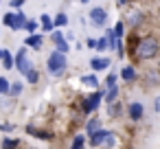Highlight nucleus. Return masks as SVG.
I'll use <instances>...</instances> for the list:
<instances>
[{
    "label": "nucleus",
    "instance_id": "1",
    "mask_svg": "<svg viewBox=\"0 0 160 149\" xmlns=\"http://www.w3.org/2000/svg\"><path fill=\"white\" fill-rule=\"evenodd\" d=\"M160 53V42L156 40V37H142L138 44H136V55L140 57V59H153L156 55Z\"/></svg>",
    "mask_w": 160,
    "mask_h": 149
},
{
    "label": "nucleus",
    "instance_id": "2",
    "mask_svg": "<svg viewBox=\"0 0 160 149\" xmlns=\"http://www.w3.org/2000/svg\"><path fill=\"white\" fill-rule=\"evenodd\" d=\"M46 66H48V75H53V77H59V75H64V70H66V66H68V62H66V55H62L59 51H53V53L48 55V62H46Z\"/></svg>",
    "mask_w": 160,
    "mask_h": 149
},
{
    "label": "nucleus",
    "instance_id": "3",
    "mask_svg": "<svg viewBox=\"0 0 160 149\" xmlns=\"http://www.w3.org/2000/svg\"><path fill=\"white\" fill-rule=\"evenodd\" d=\"M16 70L22 72L24 77L33 70V64H31V59H29V51H27V48H20V51H18V55H16Z\"/></svg>",
    "mask_w": 160,
    "mask_h": 149
},
{
    "label": "nucleus",
    "instance_id": "4",
    "mask_svg": "<svg viewBox=\"0 0 160 149\" xmlns=\"http://www.w3.org/2000/svg\"><path fill=\"white\" fill-rule=\"evenodd\" d=\"M90 145H92V147H99V145L112 147V145H114V134L108 132V129H99L97 134L90 136Z\"/></svg>",
    "mask_w": 160,
    "mask_h": 149
},
{
    "label": "nucleus",
    "instance_id": "5",
    "mask_svg": "<svg viewBox=\"0 0 160 149\" xmlns=\"http://www.w3.org/2000/svg\"><path fill=\"white\" fill-rule=\"evenodd\" d=\"M101 101H103V94H101V92H94V94H90V97L83 101V105H81V107H83V112H86V114H90L92 110H97V107H99V103H101Z\"/></svg>",
    "mask_w": 160,
    "mask_h": 149
},
{
    "label": "nucleus",
    "instance_id": "6",
    "mask_svg": "<svg viewBox=\"0 0 160 149\" xmlns=\"http://www.w3.org/2000/svg\"><path fill=\"white\" fill-rule=\"evenodd\" d=\"M90 22H92L94 27H103V24L108 22V11L101 9V7L92 9V11H90Z\"/></svg>",
    "mask_w": 160,
    "mask_h": 149
},
{
    "label": "nucleus",
    "instance_id": "7",
    "mask_svg": "<svg viewBox=\"0 0 160 149\" xmlns=\"http://www.w3.org/2000/svg\"><path fill=\"white\" fill-rule=\"evenodd\" d=\"M51 40L55 42V46H57V51H59L62 55H66V53L70 51V46H68V42L64 40V35H62V33H57V31H55V33H51Z\"/></svg>",
    "mask_w": 160,
    "mask_h": 149
},
{
    "label": "nucleus",
    "instance_id": "8",
    "mask_svg": "<svg viewBox=\"0 0 160 149\" xmlns=\"http://www.w3.org/2000/svg\"><path fill=\"white\" fill-rule=\"evenodd\" d=\"M27 16L22 13V11H18V13H13V22H11V29L13 31H20V29H27Z\"/></svg>",
    "mask_w": 160,
    "mask_h": 149
},
{
    "label": "nucleus",
    "instance_id": "9",
    "mask_svg": "<svg viewBox=\"0 0 160 149\" xmlns=\"http://www.w3.org/2000/svg\"><path fill=\"white\" fill-rule=\"evenodd\" d=\"M142 112H145V110H142V103L134 101V103L129 105V118H132V121H140V118H142Z\"/></svg>",
    "mask_w": 160,
    "mask_h": 149
},
{
    "label": "nucleus",
    "instance_id": "10",
    "mask_svg": "<svg viewBox=\"0 0 160 149\" xmlns=\"http://www.w3.org/2000/svg\"><path fill=\"white\" fill-rule=\"evenodd\" d=\"M108 66H110V59H108V57H103V59H99V57L90 59V68H92V70H103V68H108Z\"/></svg>",
    "mask_w": 160,
    "mask_h": 149
},
{
    "label": "nucleus",
    "instance_id": "11",
    "mask_svg": "<svg viewBox=\"0 0 160 149\" xmlns=\"http://www.w3.org/2000/svg\"><path fill=\"white\" fill-rule=\"evenodd\" d=\"M27 134H31V136H38V138H42V140H51V134H48V132L35 129L33 125H29V127H27Z\"/></svg>",
    "mask_w": 160,
    "mask_h": 149
},
{
    "label": "nucleus",
    "instance_id": "12",
    "mask_svg": "<svg viewBox=\"0 0 160 149\" xmlns=\"http://www.w3.org/2000/svg\"><path fill=\"white\" fill-rule=\"evenodd\" d=\"M42 42H44V40H42V35H38V33H35V35H29L24 44H27V46H33V48H40V46H42Z\"/></svg>",
    "mask_w": 160,
    "mask_h": 149
},
{
    "label": "nucleus",
    "instance_id": "13",
    "mask_svg": "<svg viewBox=\"0 0 160 149\" xmlns=\"http://www.w3.org/2000/svg\"><path fill=\"white\" fill-rule=\"evenodd\" d=\"M101 129V121L99 118H92V121H88V127H86V132H88V136H92V134H97Z\"/></svg>",
    "mask_w": 160,
    "mask_h": 149
},
{
    "label": "nucleus",
    "instance_id": "14",
    "mask_svg": "<svg viewBox=\"0 0 160 149\" xmlns=\"http://www.w3.org/2000/svg\"><path fill=\"white\" fill-rule=\"evenodd\" d=\"M121 79H123V81H134V79H136V70H134L132 66L123 68V72H121Z\"/></svg>",
    "mask_w": 160,
    "mask_h": 149
},
{
    "label": "nucleus",
    "instance_id": "15",
    "mask_svg": "<svg viewBox=\"0 0 160 149\" xmlns=\"http://www.w3.org/2000/svg\"><path fill=\"white\" fill-rule=\"evenodd\" d=\"M123 31H125L123 22H116V24H114V29H112V35H114V40H118V42H121V37H123Z\"/></svg>",
    "mask_w": 160,
    "mask_h": 149
},
{
    "label": "nucleus",
    "instance_id": "16",
    "mask_svg": "<svg viewBox=\"0 0 160 149\" xmlns=\"http://www.w3.org/2000/svg\"><path fill=\"white\" fill-rule=\"evenodd\" d=\"M2 64H5V68H9V70L16 66V62H13V57H11L9 51H5V55H2Z\"/></svg>",
    "mask_w": 160,
    "mask_h": 149
},
{
    "label": "nucleus",
    "instance_id": "17",
    "mask_svg": "<svg viewBox=\"0 0 160 149\" xmlns=\"http://www.w3.org/2000/svg\"><path fill=\"white\" fill-rule=\"evenodd\" d=\"M18 145H20L18 138H5V140H2V149H16Z\"/></svg>",
    "mask_w": 160,
    "mask_h": 149
},
{
    "label": "nucleus",
    "instance_id": "18",
    "mask_svg": "<svg viewBox=\"0 0 160 149\" xmlns=\"http://www.w3.org/2000/svg\"><path fill=\"white\" fill-rule=\"evenodd\" d=\"M9 90H11V83L5 77H0V94H9Z\"/></svg>",
    "mask_w": 160,
    "mask_h": 149
},
{
    "label": "nucleus",
    "instance_id": "19",
    "mask_svg": "<svg viewBox=\"0 0 160 149\" xmlns=\"http://www.w3.org/2000/svg\"><path fill=\"white\" fill-rule=\"evenodd\" d=\"M22 86H24L22 81H16V83H11V90H9V94H11V97H18V94L22 92Z\"/></svg>",
    "mask_w": 160,
    "mask_h": 149
},
{
    "label": "nucleus",
    "instance_id": "20",
    "mask_svg": "<svg viewBox=\"0 0 160 149\" xmlns=\"http://www.w3.org/2000/svg\"><path fill=\"white\" fill-rule=\"evenodd\" d=\"M83 142H86V138H83V136H75V140H72L70 149H83Z\"/></svg>",
    "mask_w": 160,
    "mask_h": 149
},
{
    "label": "nucleus",
    "instance_id": "21",
    "mask_svg": "<svg viewBox=\"0 0 160 149\" xmlns=\"http://www.w3.org/2000/svg\"><path fill=\"white\" fill-rule=\"evenodd\" d=\"M81 81H83L86 86H92V88H94V86H99V81H97V77H92V75H86V77H83Z\"/></svg>",
    "mask_w": 160,
    "mask_h": 149
},
{
    "label": "nucleus",
    "instance_id": "22",
    "mask_svg": "<svg viewBox=\"0 0 160 149\" xmlns=\"http://www.w3.org/2000/svg\"><path fill=\"white\" fill-rule=\"evenodd\" d=\"M116 94H118V86H116V88H110V92H108V97H105V101H108V103H114V99H116Z\"/></svg>",
    "mask_w": 160,
    "mask_h": 149
},
{
    "label": "nucleus",
    "instance_id": "23",
    "mask_svg": "<svg viewBox=\"0 0 160 149\" xmlns=\"http://www.w3.org/2000/svg\"><path fill=\"white\" fill-rule=\"evenodd\" d=\"M140 22H142V13H132L129 24H132V27H136V24H140Z\"/></svg>",
    "mask_w": 160,
    "mask_h": 149
},
{
    "label": "nucleus",
    "instance_id": "24",
    "mask_svg": "<svg viewBox=\"0 0 160 149\" xmlns=\"http://www.w3.org/2000/svg\"><path fill=\"white\" fill-rule=\"evenodd\" d=\"M66 22H68L66 13H57V18H55V27H64Z\"/></svg>",
    "mask_w": 160,
    "mask_h": 149
},
{
    "label": "nucleus",
    "instance_id": "25",
    "mask_svg": "<svg viewBox=\"0 0 160 149\" xmlns=\"http://www.w3.org/2000/svg\"><path fill=\"white\" fill-rule=\"evenodd\" d=\"M38 79H40V75H38V70H35V68H33V70H31V72H29V75H27V81H29V83H35V81H38Z\"/></svg>",
    "mask_w": 160,
    "mask_h": 149
},
{
    "label": "nucleus",
    "instance_id": "26",
    "mask_svg": "<svg viewBox=\"0 0 160 149\" xmlns=\"http://www.w3.org/2000/svg\"><path fill=\"white\" fill-rule=\"evenodd\" d=\"M27 31H31V33L35 35V31H38V22H35V20H29V22H27Z\"/></svg>",
    "mask_w": 160,
    "mask_h": 149
},
{
    "label": "nucleus",
    "instance_id": "27",
    "mask_svg": "<svg viewBox=\"0 0 160 149\" xmlns=\"http://www.w3.org/2000/svg\"><path fill=\"white\" fill-rule=\"evenodd\" d=\"M105 86H108V88H116V75H110L108 81H105Z\"/></svg>",
    "mask_w": 160,
    "mask_h": 149
},
{
    "label": "nucleus",
    "instance_id": "28",
    "mask_svg": "<svg viewBox=\"0 0 160 149\" xmlns=\"http://www.w3.org/2000/svg\"><path fill=\"white\" fill-rule=\"evenodd\" d=\"M11 22H13V13H7V16H5V24L11 27Z\"/></svg>",
    "mask_w": 160,
    "mask_h": 149
},
{
    "label": "nucleus",
    "instance_id": "29",
    "mask_svg": "<svg viewBox=\"0 0 160 149\" xmlns=\"http://www.w3.org/2000/svg\"><path fill=\"white\" fill-rule=\"evenodd\" d=\"M22 5H24V2H22V0H13V2H11V7H13V9H20Z\"/></svg>",
    "mask_w": 160,
    "mask_h": 149
},
{
    "label": "nucleus",
    "instance_id": "30",
    "mask_svg": "<svg viewBox=\"0 0 160 149\" xmlns=\"http://www.w3.org/2000/svg\"><path fill=\"white\" fill-rule=\"evenodd\" d=\"M153 110L160 112V97H156V101H153Z\"/></svg>",
    "mask_w": 160,
    "mask_h": 149
},
{
    "label": "nucleus",
    "instance_id": "31",
    "mask_svg": "<svg viewBox=\"0 0 160 149\" xmlns=\"http://www.w3.org/2000/svg\"><path fill=\"white\" fill-rule=\"evenodd\" d=\"M2 55H5V51H2V48H0V59H2Z\"/></svg>",
    "mask_w": 160,
    "mask_h": 149
}]
</instances>
